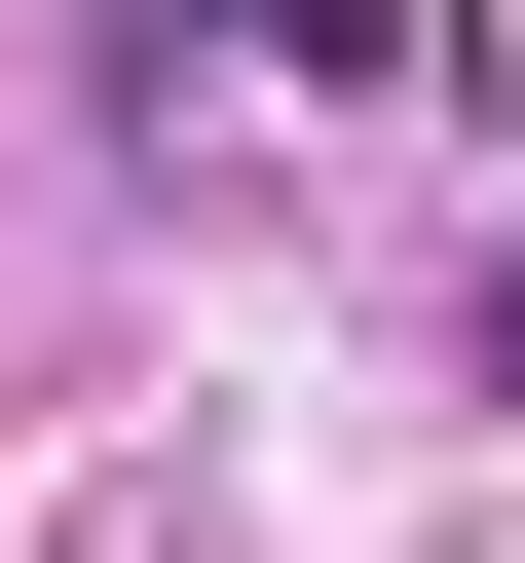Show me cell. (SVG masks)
<instances>
[{
	"mask_svg": "<svg viewBox=\"0 0 525 563\" xmlns=\"http://www.w3.org/2000/svg\"><path fill=\"white\" fill-rule=\"evenodd\" d=\"M488 413H525V225H488Z\"/></svg>",
	"mask_w": 525,
	"mask_h": 563,
	"instance_id": "obj_1",
	"label": "cell"
},
{
	"mask_svg": "<svg viewBox=\"0 0 525 563\" xmlns=\"http://www.w3.org/2000/svg\"><path fill=\"white\" fill-rule=\"evenodd\" d=\"M150 38H225V0H150Z\"/></svg>",
	"mask_w": 525,
	"mask_h": 563,
	"instance_id": "obj_2",
	"label": "cell"
}]
</instances>
